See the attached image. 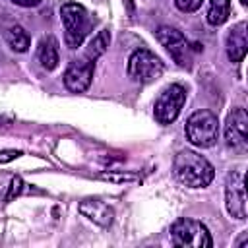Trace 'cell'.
Returning a JSON list of instances; mask_svg holds the SVG:
<instances>
[{"label":"cell","instance_id":"cell-1","mask_svg":"<svg viewBox=\"0 0 248 248\" xmlns=\"http://www.w3.org/2000/svg\"><path fill=\"white\" fill-rule=\"evenodd\" d=\"M174 178L188 188H205L215 176L213 165L196 151L184 149L172 161Z\"/></svg>","mask_w":248,"mask_h":248},{"label":"cell","instance_id":"cell-2","mask_svg":"<svg viewBox=\"0 0 248 248\" xmlns=\"http://www.w3.org/2000/svg\"><path fill=\"white\" fill-rule=\"evenodd\" d=\"M60 19L64 25V43L68 48H78L93 29L91 14L81 4H76V2L62 4Z\"/></svg>","mask_w":248,"mask_h":248},{"label":"cell","instance_id":"cell-3","mask_svg":"<svg viewBox=\"0 0 248 248\" xmlns=\"http://www.w3.org/2000/svg\"><path fill=\"white\" fill-rule=\"evenodd\" d=\"M186 138L196 147H213L219 138V120L211 110H196L186 120Z\"/></svg>","mask_w":248,"mask_h":248},{"label":"cell","instance_id":"cell-4","mask_svg":"<svg viewBox=\"0 0 248 248\" xmlns=\"http://www.w3.org/2000/svg\"><path fill=\"white\" fill-rule=\"evenodd\" d=\"M170 242L180 248H211L213 238L207 227L196 219H176L170 225Z\"/></svg>","mask_w":248,"mask_h":248},{"label":"cell","instance_id":"cell-5","mask_svg":"<svg viewBox=\"0 0 248 248\" xmlns=\"http://www.w3.org/2000/svg\"><path fill=\"white\" fill-rule=\"evenodd\" d=\"M163 70L161 58L147 48H136L128 58V76L136 83H151L163 76Z\"/></svg>","mask_w":248,"mask_h":248},{"label":"cell","instance_id":"cell-6","mask_svg":"<svg viewBox=\"0 0 248 248\" xmlns=\"http://www.w3.org/2000/svg\"><path fill=\"white\" fill-rule=\"evenodd\" d=\"M184 103H186V89L178 83L169 85L167 89L161 91V95L155 101V108H153L155 120L159 124H172L178 118Z\"/></svg>","mask_w":248,"mask_h":248},{"label":"cell","instance_id":"cell-7","mask_svg":"<svg viewBox=\"0 0 248 248\" xmlns=\"http://www.w3.org/2000/svg\"><path fill=\"white\" fill-rule=\"evenodd\" d=\"M157 41L161 43V46H165V50L170 54V58L180 66V68H190L192 66V48L186 41V37L169 25H161L155 31Z\"/></svg>","mask_w":248,"mask_h":248},{"label":"cell","instance_id":"cell-8","mask_svg":"<svg viewBox=\"0 0 248 248\" xmlns=\"http://www.w3.org/2000/svg\"><path fill=\"white\" fill-rule=\"evenodd\" d=\"M225 205L231 217L244 221L246 219V186L244 174L240 170H232L227 176L225 184Z\"/></svg>","mask_w":248,"mask_h":248},{"label":"cell","instance_id":"cell-9","mask_svg":"<svg viewBox=\"0 0 248 248\" xmlns=\"http://www.w3.org/2000/svg\"><path fill=\"white\" fill-rule=\"evenodd\" d=\"M225 141L234 151L248 149V114L242 107H236L229 112L225 122Z\"/></svg>","mask_w":248,"mask_h":248},{"label":"cell","instance_id":"cell-10","mask_svg":"<svg viewBox=\"0 0 248 248\" xmlns=\"http://www.w3.org/2000/svg\"><path fill=\"white\" fill-rule=\"evenodd\" d=\"M93 70H95V62H91L87 58L70 62V66L66 68V72L62 76L64 87L72 93H83L91 85Z\"/></svg>","mask_w":248,"mask_h":248},{"label":"cell","instance_id":"cell-11","mask_svg":"<svg viewBox=\"0 0 248 248\" xmlns=\"http://www.w3.org/2000/svg\"><path fill=\"white\" fill-rule=\"evenodd\" d=\"M78 211L83 217H87L89 221H93L95 225L103 227V229H108L112 225V221H114V209L108 203H105V202H101L97 198L81 200L79 205H78Z\"/></svg>","mask_w":248,"mask_h":248},{"label":"cell","instance_id":"cell-12","mask_svg":"<svg viewBox=\"0 0 248 248\" xmlns=\"http://www.w3.org/2000/svg\"><path fill=\"white\" fill-rule=\"evenodd\" d=\"M248 52V25L246 21H238L227 33V56L231 62L244 60Z\"/></svg>","mask_w":248,"mask_h":248},{"label":"cell","instance_id":"cell-13","mask_svg":"<svg viewBox=\"0 0 248 248\" xmlns=\"http://www.w3.org/2000/svg\"><path fill=\"white\" fill-rule=\"evenodd\" d=\"M37 60H39V64L46 72H52L58 66V62H60V50H58V41L52 35H46V37L41 39L39 48H37Z\"/></svg>","mask_w":248,"mask_h":248},{"label":"cell","instance_id":"cell-14","mask_svg":"<svg viewBox=\"0 0 248 248\" xmlns=\"http://www.w3.org/2000/svg\"><path fill=\"white\" fill-rule=\"evenodd\" d=\"M108 45H110V31H108V29H101V31L87 43V46H85V58L91 60V62H95L97 58H101V56L107 52Z\"/></svg>","mask_w":248,"mask_h":248},{"label":"cell","instance_id":"cell-15","mask_svg":"<svg viewBox=\"0 0 248 248\" xmlns=\"http://www.w3.org/2000/svg\"><path fill=\"white\" fill-rule=\"evenodd\" d=\"M231 16V0H209L207 21L209 25H223Z\"/></svg>","mask_w":248,"mask_h":248},{"label":"cell","instance_id":"cell-16","mask_svg":"<svg viewBox=\"0 0 248 248\" xmlns=\"http://www.w3.org/2000/svg\"><path fill=\"white\" fill-rule=\"evenodd\" d=\"M4 37H6V43L10 45V48L16 50V52H27L29 46H31V39H29V35H27L25 29L19 27V25L10 27V29L6 31Z\"/></svg>","mask_w":248,"mask_h":248},{"label":"cell","instance_id":"cell-17","mask_svg":"<svg viewBox=\"0 0 248 248\" xmlns=\"http://www.w3.org/2000/svg\"><path fill=\"white\" fill-rule=\"evenodd\" d=\"M21 190H23V180L19 178V176H14L12 178V182H10V186H8V194H6V202H12L14 198H17L19 194H21Z\"/></svg>","mask_w":248,"mask_h":248},{"label":"cell","instance_id":"cell-18","mask_svg":"<svg viewBox=\"0 0 248 248\" xmlns=\"http://www.w3.org/2000/svg\"><path fill=\"white\" fill-rule=\"evenodd\" d=\"M202 2H203V0H174L176 8H178L180 12H186V14H190V12H196V10H200Z\"/></svg>","mask_w":248,"mask_h":248},{"label":"cell","instance_id":"cell-19","mask_svg":"<svg viewBox=\"0 0 248 248\" xmlns=\"http://www.w3.org/2000/svg\"><path fill=\"white\" fill-rule=\"evenodd\" d=\"M103 178L107 180H112V182H128V180H136L134 174H114V172H103L101 174Z\"/></svg>","mask_w":248,"mask_h":248},{"label":"cell","instance_id":"cell-20","mask_svg":"<svg viewBox=\"0 0 248 248\" xmlns=\"http://www.w3.org/2000/svg\"><path fill=\"white\" fill-rule=\"evenodd\" d=\"M21 155V151H16V149H4L0 151V163H8V161H14Z\"/></svg>","mask_w":248,"mask_h":248},{"label":"cell","instance_id":"cell-21","mask_svg":"<svg viewBox=\"0 0 248 248\" xmlns=\"http://www.w3.org/2000/svg\"><path fill=\"white\" fill-rule=\"evenodd\" d=\"M10 2H14L16 6H21V8H35V6H39L43 0H10Z\"/></svg>","mask_w":248,"mask_h":248},{"label":"cell","instance_id":"cell-22","mask_svg":"<svg viewBox=\"0 0 248 248\" xmlns=\"http://www.w3.org/2000/svg\"><path fill=\"white\" fill-rule=\"evenodd\" d=\"M240 4H242V6H246V4H248V0H240Z\"/></svg>","mask_w":248,"mask_h":248},{"label":"cell","instance_id":"cell-23","mask_svg":"<svg viewBox=\"0 0 248 248\" xmlns=\"http://www.w3.org/2000/svg\"><path fill=\"white\" fill-rule=\"evenodd\" d=\"M0 126H2V120H0Z\"/></svg>","mask_w":248,"mask_h":248}]
</instances>
